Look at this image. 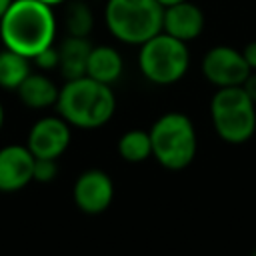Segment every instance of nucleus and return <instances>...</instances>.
<instances>
[{
	"label": "nucleus",
	"mask_w": 256,
	"mask_h": 256,
	"mask_svg": "<svg viewBox=\"0 0 256 256\" xmlns=\"http://www.w3.org/2000/svg\"><path fill=\"white\" fill-rule=\"evenodd\" d=\"M0 38L10 48L30 60L54 44L56 18L52 6L40 0H12L0 20Z\"/></svg>",
	"instance_id": "obj_1"
},
{
	"label": "nucleus",
	"mask_w": 256,
	"mask_h": 256,
	"mask_svg": "<svg viewBox=\"0 0 256 256\" xmlns=\"http://www.w3.org/2000/svg\"><path fill=\"white\" fill-rule=\"evenodd\" d=\"M58 114L76 128L94 130L110 122L116 112V96L110 84H102L90 76L66 80L58 90Z\"/></svg>",
	"instance_id": "obj_2"
},
{
	"label": "nucleus",
	"mask_w": 256,
	"mask_h": 256,
	"mask_svg": "<svg viewBox=\"0 0 256 256\" xmlns=\"http://www.w3.org/2000/svg\"><path fill=\"white\" fill-rule=\"evenodd\" d=\"M164 6L158 0H108L104 20L114 38L126 44H144L162 32Z\"/></svg>",
	"instance_id": "obj_3"
},
{
	"label": "nucleus",
	"mask_w": 256,
	"mask_h": 256,
	"mask_svg": "<svg viewBox=\"0 0 256 256\" xmlns=\"http://www.w3.org/2000/svg\"><path fill=\"white\" fill-rule=\"evenodd\" d=\"M152 156L168 170H182L192 164L198 148L192 120L182 112L162 114L150 128Z\"/></svg>",
	"instance_id": "obj_4"
},
{
	"label": "nucleus",
	"mask_w": 256,
	"mask_h": 256,
	"mask_svg": "<svg viewBox=\"0 0 256 256\" xmlns=\"http://www.w3.org/2000/svg\"><path fill=\"white\" fill-rule=\"evenodd\" d=\"M216 134L230 144L246 142L256 130V104L242 86H224L210 100Z\"/></svg>",
	"instance_id": "obj_5"
},
{
	"label": "nucleus",
	"mask_w": 256,
	"mask_h": 256,
	"mask_svg": "<svg viewBox=\"0 0 256 256\" xmlns=\"http://www.w3.org/2000/svg\"><path fill=\"white\" fill-rule=\"evenodd\" d=\"M190 64V52L186 48V42L166 34L158 32L144 44H140L138 54V66L146 80L152 84L168 86L178 82Z\"/></svg>",
	"instance_id": "obj_6"
},
{
	"label": "nucleus",
	"mask_w": 256,
	"mask_h": 256,
	"mask_svg": "<svg viewBox=\"0 0 256 256\" xmlns=\"http://www.w3.org/2000/svg\"><path fill=\"white\" fill-rule=\"evenodd\" d=\"M202 72L206 80L218 88L242 86L246 76L252 72L242 52L230 46H214L202 58Z\"/></svg>",
	"instance_id": "obj_7"
},
{
	"label": "nucleus",
	"mask_w": 256,
	"mask_h": 256,
	"mask_svg": "<svg viewBox=\"0 0 256 256\" xmlns=\"http://www.w3.org/2000/svg\"><path fill=\"white\" fill-rule=\"evenodd\" d=\"M72 134L70 124L58 116H44L36 120L28 132L26 146L34 158H54L58 160L70 146Z\"/></svg>",
	"instance_id": "obj_8"
},
{
	"label": "nucleus",
	"mask_w": 256,
	"mask_h": 256,
	"mask_svg": "<svg viewBox=\"0 0 256 256\" xmlns=\"http://www.w3.org/2000/svg\"><path fill=\"white\" fill-rule=\"evenodd\" d=\"M72 198L80 212L92 216L102 214L110 208L114 200V182L104 170L90 168L76 178L72 188Z\"/></svg>",
	"instance_id": "obj_9"
},
{
	"label": "nucleus",
	"mask_w": 256,
	"mask_h": 256,
	"mask_svg": "<svg viewBox=\"0 0 256 256\" xmlns=\"http://www.w3.org/2000/svg\"><path fill=\"white\" fill-rule=\"evenodd\" d=\"M34 154L28 146L8 144L0 148V192H18L32 182Z\"/></svg>",
	"instance_id": "obj_10"
},
{
	"label": "nucleus",
	"mask_w": 256,
	"mask_h": 256,
	"mask_svg": "<svg viewBox=\"0 0 256 256\" xmlns=\"http://www.w3.org/2000/svg\"><path fill=\"white\" fill-rule=\"evenodd\" d=\"M202 28H204V14L190 0H182V2H176L164 8L162 32L182 42H188L200 36Z\"/></svg>",
	"instance_id": "obj_11"
},
{
	"label": "nucleus",
	"mask_w": 256,
	"mask_h": 256,
	"mask_svg": "<svg viewBox=\"0 0 256 256\" xmlns=\"http://www.w3.org/2000/svg\"><path fill=\"white\" fill-rule=\"evenodd\" d=\"M124 70L122 56L112 46H92L88 62H86V76L102 82V84H114Z\"/></svg>",
	"instance_id": "obj_12"
},
{
	"label": "nucleus",
	"mask_w": 256,
	"mask_h": 256,
	"mask_svg": "<svg viewBox=\"0 0 256 256\" xmlns=\"http://www.w3.org/2000/svg\"><path fill=\"white\" fill-rule=\"evenodd\" d=\"M90 50H92V44L88 42L86 36H66V40L58 48V54H60L58 68L66 80L86 76V62H88Z\"/></svg>",
	"instance_id": "obj_13"
},
{
	"label": "nucleus",
	"mask_w": 256,
	"mask_h": 256,
	"mask_svg": "<svg viewBox=\"0 0 256 256\" xmlns=\"http://www.w3.org/2000/svg\"><path fill=\"white\" fill-rule=\"evenodd\" d=\"M58 90L60 88H56V84L50 78H46L44 74H34V72H30L22 80V84L16 88L20 102L28 108H34V110L56 106Z\"/></svg>",
	"instance_id": "obj_14"
},
{
	"label": "nucleus",
	"mask_w": 256,
	"mask_h": 256,
	"mask_svg": "<svg viewBox=\"0 0 256 256\" xmlns=\"http://www.w3.org/2000/svg\"><path fill=\"white\" fill-rule=\"evenodd\" d=\"M30 58L22 56L10 48L0 50V88L16 90L22 80L32 72Z\"/></svg>",
	"instance_id": "obj_15"
},
{
	"label": "nucleus",
	"mask_w": 256,
	"mask_h": 256,
	"mask_svg": "<svg viewBox=\"0 0 256 256\" xmlns=\"http://www.w3.org/2000/svg\"><path fill=\"white\" fill-rule=\"evenodd\" d=\"M118 154L122 160L130 164L144 162L152 156V142H150V132L144 130H128L120 136L118 140Z\"/></svg>",
	"instance_id": "obj_16"
},
{
	"label": "nucleus",
	"mask_w": 256,
	"mask_h": 256,
	"mask_svg": "<svg viewBox=\"0 0 256 256\" xmlns=\"http://www.w3.org/2000/svg\"><path fill=\"white\" fill-rule=\"evenodd\" d=\"M64 24H66L68 36H86V38H88L90 30H92V24H94L92 10L88 8L86 2L74 0V2H70V4L66 6Z\"/></svg>",
	"instance_id": "obj_17"
},
{
	"label": "nucleus",
	"mask_w": 256,
	"mask_h": 256,
	"mask_svg": "<svg viewBox=\"0 0 256 256\" xmlns=\"http://www.w3.org/2000/svg\"><path fill=\"white\" fill-rule=\"evenodd\" d=\"M58 174V164L54 158H34V170H32V180L36 182H52Z\"/></svg>",
	"instance_id": "obj_18"
},
{
	"label": "nucleus",
	"mask_w": 256,
	"mask_h": 256,
	"mask_svg": "<svg viewBox=\"0 0 256 256\" xmlns=\"http://www.w3.org/2000/svg\"><path fill=\"white\" fill-rule=\"evenodd\" d=\"M32 62H36V66L42 68V70H52V68H56L58 62H60L58 48H54V44L48 46V48H44L42 52H38V54L32 58Z\"/></svg>",
	"instance_id": "obj_19"
},
{
	"label": "nucleus",
	"mask_w": 256,
	"mask_h": 256,
	"mask_svg": "<svg viewBox=\"0 0 256 256\" xmlns=\"http://www.w3.org/2000/svg\"><path fill=\"white\" fill-rule=\"evenodd\" d=\"M242 88L246 90V94L250 96V100L256 104V70H252V72L246 76V80L242 82Z\"/></svg>",
	"instance_id": "obj_20"
},
{
	"label": "nucleus",
	"mask_w": 256,
	"mask_h": 256,
	"mask_svg": "<svg viewBox=\"0 0 256 256\" xmlns=\"http://www.w3.org/2000/svg\"><path fill=\"white\" fill-rule=\"evenodd\" d=\"M242 56H244V60L248 62L250 70H256V40H254V42H248V44L244 46Z\"/></svg>",
	"instance_id": "obj_21"
},
{
	"label": "nucleus",
	"mask_w": 256,
	"mask_h": 256,
	"mask_svg": "<svg viewBox=\"0 0 256 256\" xmlns=\"http://www.w3.org/2000/svg\"><path fill=\"white\" fill-rule=\"evenodd\" d=\"M10 4H12V0H0V20H2V16L6 14V10H8Z\"/></svg>",
	"instance_id": "obj_22"
},
{
	"label": "nucleus",
	"mask_w": 256,
	"mask_h": 256,
	"mask_svg": "<svg viewBox=\"0 0 256 256\" xmlns=\"http://www.w3.org/2000/svg\"><path fill=\"white\" fill-rule=\"evenodd\" d=\"M40 2H44V4H48V6H58V4H62V2H66V0H40Z\"/></svg>",
	"instance_id": "obj_23"
},
{
	"label": "nucleus",
	"mask_w": 256,
	"mask_h": 256,
	"mask_svg": "<svg viewBox=\"0 0 256 256\" xmlns=\"http://www.w3.org/2000/svg\"><path fill=\"white\" fill-rule=\"evenodd\" d=\"M158 2H160V4L166 8V6H170V4H176V2H182V0H158Z\"/></svg>",
	"instance_id": "obj_24"
},
{
	"label": "nucleus",
	"mask_w": 256,
	"mask_h": 256,
	"mask_svg": "<svg viewBox=\"0 0 256 256\" xmlns=\"http://www.w3.org/2000/svg\"><path fill=\"white\" fill-rule=\"evenodd\" d=\"M2 126H4V106L0 102V130H2Z\"/></svg>",
	"instance_id": "obj_25"
}]
</instances>
